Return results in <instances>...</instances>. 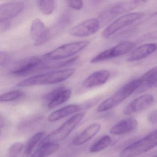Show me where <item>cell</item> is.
<instances>
[{"instance_id":"7","label":"cell","mask_w":157,"mask_h":157,"mask_svg":"<svg viewBox=\"0 0 157 157\" xmlns=\"http://www.w3.org/2000/svg\"><path fill=\"white\" fill-rule=\"evenodd\" d=\"M135 46V44L134 43L131 41L121 42L115 47L102 52L94 57L90 60V63H98L113 58L120 57L130 52Z\"/></svg>"},{"instance_id":"17","label":"cell","mask_w":157,"mask_h":157,"mask_svg":"<svg viewBox=\"0 0 157 157\" xmlns=\"http://www.w3.org/2000/svg\"><path fill=\"white\" fill-rule=\"evenodd\" d=\"M140 86L136 90L137 93H141L150 89L157 83V67L151 69L140 78Z\"/></svg>"},{"instance_id":"12","label":"cell","mask_w":157,"mask_h":157,"mask_svg":"<svg viewBox=\"0 0 157 157\" xmlns=\"http://www.w3.org/2000/svg\"><path fill=\"white\" fill-rule=\"evenodd\" d=\"M25 8L22 2H12L0 6V22H7L18 15Z\"/></svg>"},{"instance_id":"3","label":"cell","mask_w":157,"mask_h":157,"mask_svg":"<svg viewBox=\"0 0 157 157\" xmlns=\"http://www.w3.org/2000/svg\"><path fill=\"white\" fill-rule=\"evenodd\" d=\"M85 115L84 112L78 113L72 116L55 131L45 136L40 144L57 143L68 137Z\"/></svg>"},{"instance_id":"29","label":"cell","mask_w":157,"mask_h":157,"mask_svg":"<svg viewBox=\"0 0 157 157\" xmlns=\"http://www.w3.org/2000/svg\"><path fill=\"white\" fill-rule=\"evenodd\" d=\"M148 121L152 124H157V109L154 110L149 113Z\"/></svg>"},{"instance_id":"8","label":"cell","mask_w":157,"mask_h":157,"mask_svg":"<svg viewBox=\"0 0 157 157\" xmlns=\"http://www.w3.org/2000/svg\"><path fill=\"white\" fill-rule=\"evenodd\" d=\"M44 61L38 57H28L17 63L11 71V73L22 76L42 70Z\"/></svg>"},{"instance_id":"19","label":"cell","mask_w":157,"mask_h":157,"mask_svg":"<svg viewBox=\"0 0 157 157\" xmlns=\"http://www.w3.org/2000/svg\"><path fill=\"white\" fill-rule=\"evenodd\" d=\"M37 149L29 157H47L52 155L60 148L57 143L39 144Z\"/></svg>"},{"instance_id":"25","label":"cell","mask_w":157,"mask_h":157,"mask_svg":"<svg viewBox=\"0 0 157 157\" xmlns=\"http://www.w3.org/2000/svg\"><path fill=\"white\" fill-rule=\"evenodd\" d=\"M24 95L23 91L19 90H13L2 94L0 97L1 102H8L17 99Z\"/></svg>"},{"instance_id":"23","label":"cell","mask_w":157,"mask_h":157,"mask_svg":"<svg viewBox=\"0 0 157 157\" xmlns=\"http://www.w3.org/2000/svg\"><path fill=\"white\" fill-rule=\"evenodd\" d=\"M112 142L111 137L109 136H105L96 142L89 149L91 153H96L102 151L108 147Z\"/></svg>"},{"instance_id":"6","label":"cell","mask_w":157,"mask_h":157,"mask_svg":"<svg viewBox=\"0 0 157 157\" xmlns=\"http://www.w3.org/2000/svg\"><path fill=\"white\" fill-rule=\"evenodd\" d=\"M144 15L143 13L141 12H136L127 13L120 17L103 30L102 36L106 39L110 37L117 31L139 20L143 17Z\"/></svg>"},{"instance_id":"9","label":"cell","mask_w":157,"mask_h":157,"mask_svg":"<svg viewBox=\"0 0 157 157\" xmlns=\"http://www.w3.org/2000/svg\"><path fill=\"white\" fill-rule=\"evenodd\" d=\"M100 27V22L99 19L90 18L71 29L69 31V34L71 36L78 37H87L97 32Z\"/></svg>"},{"instance_id":"18","label":"cell","mask_w":157,"mask_h":157,"mask_svg":"<svg viewBox=\"0 0 157 157\" xmlns=\"http://www.w3.org/2000/svg\"><path fill=\"white\" fill-rule=\"evenodd\" d=\"M80 106L76 104H71L54 111L50 114L48 120L50 122H55L74 114L80 110Z\"/></svg>"},{"instance_id":"27","label":"cell","mask_w":157,"mask_h":157,"mask_svg":"<svg viewBox=\"0 0 157 157\" xmlns=\"http://www.w3.org/2000/svg\"><path fill=\"white\" fill-rule=\"evenodd\" d=\"M65 87L64 86L59 87L56 88L55 89L53 90L52 91H50L49 93H47L43 97V99L45 100L46 101L49 102L58 93H60L62 90H63Z\"/></svg>"},{"instance_id":"33","label":"cell","mask_w":157,"mask_h":157,"mask_svg":"<svg viewBox=\"0 0 157 157\" xmlns=\"http://www.w3.org/2000/svg\"><path fill=\"white\" fill-rule=\"evenodd\" d=\"M156 86H157V83L156 85Z\"/></svg>"},{"instance_id":"10","label":"cell","mask_w":157,"mask_h":157,"mask_svg":"<svg viewBox=\"0 0 157 157\" xmlns=\"http://www.w3.org/2000/svg\"><path fill=\"white\" fill-rule=\"evenodd\" d=\"M139 3L135 1H126L117 3L106 8L101 12L100 17L103 21L115 16L122 14L134 10L139 5Z\"/></svg>"},{"instance_id":"11","label":"cell","mask_w":157,"mask_h":157,"mask_svg":"<svg viewBox=\"0 0 157 157\" xmlns=\"http://www.w3.org/2000/svg\"><path fill=\"white\" fill-rule=\"evenodd\" d=\"M154 101L153 95L146 94L138 97L126 106L123 111L125 115H129L142 111L150 107Z\"/></svg>"},{"instance_id":"30","label":"cell","mask_w":157,"mask_h":157,"mask_svg":"<svg viewBox=\"0 0 157 157\" xmlns=\"http://www.w3.org/2000/svg\"><path fill=\"white\" fill-rule=\"evenodd\" d=\"M9 60V56L7 53L4 52H1L0 55V64L1 66L6 64Z\"/></svg>"},{"instance_id":"28","label":"cell","mask_w":157,"mask_h":157,"mask_svg":"<svg viewBox=\"0 0 157 157\" xmlns=\"http://www.w3.org/2000/svg\"><path fill=\"white\" fill-rule=\"evenodd\" d=\"M69 7L76 10H80L83 8V2L82 0H66Z\"/></svg>"},{"instance_id":"15","label":"cell","mask_w":157,"mask_h":157,"mask_svg":"<svg viewBox=\"0 0 157 157\" xmlns=\"http://www.w3.org/2000/svg\"><path fill=\"white\" fill-rule=\"evenodd\" d=\"M157 50V43H148L135 49L127 59L128 62H134L145 59Z\"/></svg>"},{"instance_id":"2","label":"cell","mask_w":157,"mask_h":157,"mask_svg":"<svg viewBox=\"0 0 157 157\" xmlns=\"http://www.w3.org/2000/svg\"><path fill=\"white\" fill-rule=\"evenodd\" d=\"M140 79L133 80L123 86L111 96L106 99L98 105L96 109L98 112L107 111L120 104L140 86Z\"/></svg>"},{"instance_id":"31","label":"cell","mask_w":157,"mask_h":157,"mask_svg":"<svg viewBox=\"0 0 157 157\" xmlns=\"http://www.w3.org/2000/svg\"><path fill=\"white\" fill-rule=\"evenodd\" d=\"M134 1H136V2H138L139 3H145L147 2L148 0H134Z\"/></svg>"},{"instance_id":"1","label":"cell","mask_w":157,"mask_h":157,"mask_svg":"<svg viewBox=\"0 0 157 157\" xmlns=\"http://www.w3.org/2000/svg\"><path fill=\"white\" fill-rule=\"evenodd\" d=\"M75 69L49 72L24 79L16 84L17 86L29 87L56 84L65 81L75 72Z\"/></svg>"},{"instance_id":"16","label":"cell","mask_w":157,"mask_h":157,"mask_svg":"<svg viewBox=\"0 0 157 157\" xmlns=\"http://www.w3.org/2000/svg\"><path fill=\"white\" fill-rule=\"evenodd\" d=\"M100 128L101 126L99 124L94 123L90 124L75 138L73 144L77 146L86 144L98 133Z\"/></svg>"},{"instance_id":"24","label":"cell","mask_w":157,"mask_h":157,"mask_svg":"<svg viewBox=\"0 0 157 157\" xmlns=\"http://www.w3.org/2000/svg\"><path fill=\"white\" fill-rule=\"evenodd\" d=\"M40 11L44 15L53 13L55 8V0H38Z\"/></svg>"},{"instance_id":"21","label":"cell","mask_w":157,"mask_h":157,"mask_svg":"<svg viewBox=\"0 0 157 157\" xmlns=\"http://www.w3.org/2000/svg\"><path fill=\"white\" fill-rule=\"evenodd\" d=\"M45 135L43 132H39L30 138L25 148V154L26 156L29 157L32 154L35 147L42 141Z\"/></svg>"},{"instance_id":"13","label":"cell","mask_w":157,"mask_h":157,"mask_svg":"<svg viewBox=\"0 0 157 157\" xmlns=\"http://www.w3.org/2000/svg\"><path fill=\"white\" fill-rule=\"evenodd\" d=\"M137 126L138 122L135 118H126L112 126L110 131V133L115 135L129 133L134 131L137 128Z\"/></svg>"},{"instance_id":"20","label":"cell","mask_w":157,"mask_h":157,"mask_svg":"<svg viewBox=\"0 0 157 157\" xmlns=\"http://www.w3.org/2000/svg\"><path fill=\"white\" fill-rule=\"evenodd\" d=\"M71 95L72 91L71 90L64 89L48 103V108L52 109L65 103L70 98Z\"/></svg>"},{"instance_id":"5","label":"cell","mask_w":157,"mask_h":157,"mask_svg":"<svg viewBox=\"0 0 157 157\" xmlns=\"http://www.w3.org/2000/svg\"><path fill=\"white\" fill-rule=\"evenodd\" d=\"M90 41L88 40L72 42L62 45L42 56L45 60H60L71 57L88 47Z\"/></svg>"},{"instance_id":"22","label":"cell","mask_w":157,"mask_h":157,"mask_svg":"<svg viewBox=\"0 0 157 157\" xmlns=\"http://www.w3.org/2000/svg\"><path fill=\"white\" fill-rule=\"evenodd\" d=\"M47 28L41 20L37 18L31 24L30 27V36L33 40H36L46 30Z\"/></svg>"},{"instance_id":"4","label":"cell","mask_w":157,"mask_h":157,"mask_svg":"<svg viewBox=\"0 0 157 157\" xmlns=\"http://www.w3.org/2000/svg\"><path fill=\"white\" fill-rule=\"evenodd\" d=\"M157 146V129L124 148L120 157H136L150 151Z\"/></svg>"},{"instance_id":"32","label":"cell","mask_w":157,"mask_h":157,"mask_svg":"<svg viewBox=\"0 0 157 157\" xmlns=\"http://www.w3.org/2000/svg\"><path fill=\"white\" fill-rule=\"evenodd\" d=\"M153 157H157V155Z\"/></svg>"},{"instance_id":"14","label":"cell","mask_w":157,"mask_h":157,"mask_svg":"<svg viewBox=\"0 0 157 157\" xmlns=\"http://www.w3.org/2000/svg\"><path fill=\"white\" fill-rule=\"evenodd\" d=\"M110 76V73L107 70L97 71L88 76L83 83L86 88L95 87L105 84Z\"/></svg>"},{"instance_id":"26","label":"cell","mask_w":157,"mask_h":157,"mask_svg":"<svg viewBox=\"0 0 157 157\" xmlns=\"http://www.w3.org/2000/svg\"><path fill=\"white\" fill-rule=\"evenodd\" d=\"M24 148V144L16 142L12 145L8 150L7 157H18Z\"/></svg>"}]
</instances>
